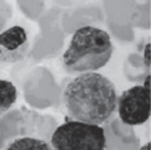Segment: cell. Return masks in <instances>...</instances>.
I'll return each mask as SVG.
<instances>
[{
    "mask_svg": "<svg viewBox=\"0 0 151 150\" xmlns=\"http://www.w3.org/2000/svg\"><path fill=\"white\" fill-rule=\"evenodd\" d=\"M52 150H104L106 134L100 125L70 120L55 129Z\"/></svg>",
    "mask_w": 151,
    "mask_h": 150,
    "instance_id": "3957f363",
    "label": "cell"
},
{
    "mask_svg": "<svg viewBox=\"0 0 151 150\" xmlns=\"http://www.w3.org/2000/svg\"><path fill=\"white\" fill-rule=\"evenodd\" d=\"M150 45H147L146 46V56H145V58H146V65L147 67H150Z\"/></svg>",
    "mask_w": 151,
    "mask_h": 150,
    "instance_id": "ba28073f",
    "label": "cell"
},
{
    "mask_svg": "<svg viewBox=\"0 0 151 150\" xmlns=\"http://www.w3.org/2000/svg\"><path fill=\"white\" fill-rule=\"evenodd\" d=\"M5 150H52L46 141L34 137H21L14 140Z\"/></svg>",
    "mask_w": 151,
    "mask_h": 150,
    "instance_id": "52a82bcc",
    "label": "cell"
},
{
    "mask_svg": "<svg viewBox=\"0 0 151 150\" xmlns=\"http://www.w3.org/2000/svg\"><path fill=\"white\" fill-rule=\"evenodd\" d=\"M150 89L146 86H133L121 93L116 108L122 123L128 125L143 124L150 118Z\"/></svg>",
    "mask_w": 151,
    "mask_h": 150,
    "instance_id": "277c9868",
    "label": "cell"
},
{
    "mask_svg": "<svg viewBox=\"0 0 151 150\" xmlns=\"http://www.w3.org/2000/svg\"><path fill=\"white\" fill-rule=\"evenodd\" d=\"M29 39L22 26H12L0 34V61L16 63L26 58Z\"/></svg>",
    "mask_w": 151,
    "mask_h": 150,
    "instance_id": "5b68a950",
    "label": "cell"
},
{
    "mask_svg": "<svg viewBox=\"0 0 151 150\" xmlns=\"http://www.w3.org/2000/svg\"><path fill=\"white\" fill-rule=\"evenodd\" d=\"M17 99V89L11 81L0 79V115L7 112Z\"/></svg>",
    "mask_w": 151,
    "mask_h": 150,
    "instance_id": "8992f818",
    "label": "cell"
},
{
    "mask_svg": "<svg viewBox=\"0 0 151 150\" xmlns=\"http://www.w3.org/2000/svg\"><path fill=\"white\" fill-rule=\"evenodd\" d=\"M113 45L108 33L95 26H83L76 30L63 61L70 72H93L109 61Z\"/></svg>",
    "mask_w": 151,
    "mask_h": 150,
    "instance_id": "7a4b0ae2",
    "label": "cell"
},
{
    "mask_svg": "<svg viewBox=\"0 0 151 150\" xmlns=\"http://www.w3.org/2000/svg\"><path fill=\"white\" fill-rule=\"evenodd\" d=\"M139 150H150V142H147L146 145H143L142 148H141Z\"/></svg>",
    "mask_w": 151,
    "mask_h": 150,
    "instance_id": "9c48e42d",
    "label": "cell"
},
{
    "mask_svg": "<svg viewBox=\"0 0 151 150\" xmlns=\"http://www.w3.org/2000/svg\"><path fill=\"white\" fill-rule=\"evenodd\" d=\"M68 114L77 121L100 125L116 110V89L112 81L95 72L74 77L64 90Z\"/></svg>",
    "mask_w": 151,
    "mask_h": 150,
    "instance_id": "6da1fadb",
    "label": "cell"
}]
</instances>
